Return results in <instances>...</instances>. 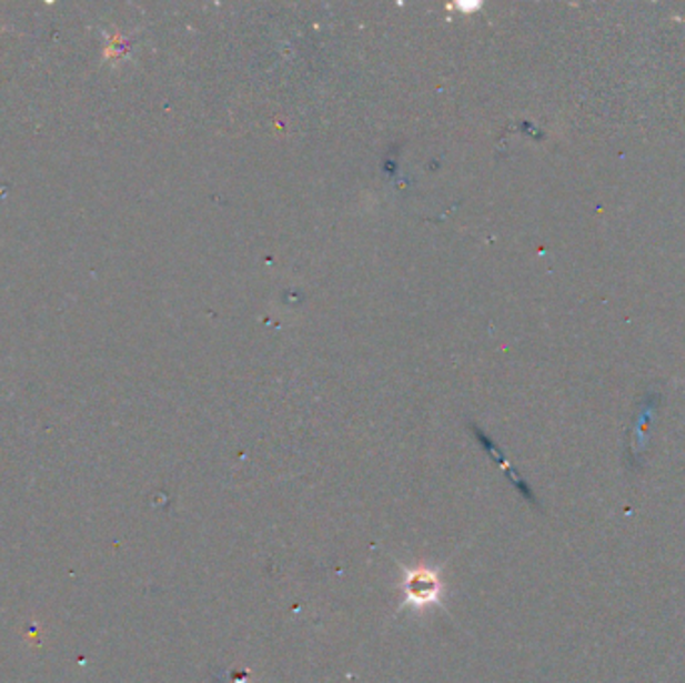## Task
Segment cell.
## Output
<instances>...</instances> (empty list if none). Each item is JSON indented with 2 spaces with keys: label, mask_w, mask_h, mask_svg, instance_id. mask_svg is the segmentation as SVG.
Returning <instances> with one entry per match:
<instances>
[{
  "label": "cell",
  "mask_w": 685,
  "mask_h": 683,
  "mask_svg": "<svg viewBox=\"0 0 685 683\" xmlns=\"http://www.w3.org/2000/svg\"><path fill=\"white\" fill-rule=\"evenodd\" d=\"M400 592L397 615L403 612H430L440 607L445 597V582L440 568H430L425 563L401 565Z\"/></svg>",
  "instance_id": "1"
}]
</instances>
